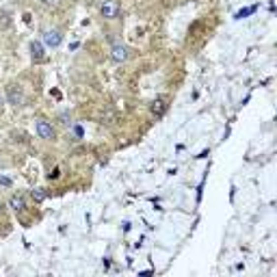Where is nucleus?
<instances>
[{
	"instance_id": "1",
	"label": "nucleus",
	"mask_w": 277,
	"mask_h": 277,
	"mask_svg": "<svg viewBox=\"0 0 277 277\" xmlns=\"http://www.w3.org/2000/svg\"><path fill=\"white\" fill-rule=\"evenodd\" d=\"M100 13H102V18H106V20H115L117 15H119V4H117V0H104V4H102Z\"/></svg>"
},
{
	"instance_id": "2",
	"label": "nucleus",
	"mask_w": 277,
	"mask_h": 277,
	"mask_svg": "<svg viewBox=\"0 0 277 277\" xmlns=\"http://www.w3.org/2000/svg\"><path fill=\"white\" fill-rule=\"evenodd\" d=\"M37 134H39L41 139H46V141H54V137H57L52 123H48L46 119H39V122H37Z\"/></svg>"
},
{
	"instance_id": "3",
	"label": "nucleus",
	"mask_w": 277,
	"mask_h": 277,
	"mask_svg": "<svg viewBox=\"0 0 277 277\" xmlns=\"http://www.w3.org/2000/svg\"><path fill=\"white\" fill-rule=\"evenodd\" d=\"M43 41H46L48 48H59L61 46V41H63V37H61V32H59L57 29H52V31L43 32Z\"/></svg>"
},
{
	"instance_id": "4",
	"label": "nucleus",
	"mask_w": 277,
	"mask_h": 277,
	"mask_svg": "<svg viewBox=\"0 0 277 277\" xmlns=\"http://www.w3.org/2000/svg\"><path fill=\"white\" fill-rule=\"evenodd\" d=\"M111 59L115 63H123L128 59V50H126V46H122V43H113V48H111Z\"/></svg>"
},
{
	"instance_id": "5",
	"label": "nucleus",
	"mask_w": 277,
	"mask_h": 277,
	"mask_svg": "<svg viewBox=\"0 0 277 277\" xmlns=\"http://www.w3.org/2000/svg\"><path fill=\"white\" fill-rule=\"evenodd\" d=\"M9 102H11V104H15V106L22 104V91L15 85L9 87Z\"/></svg>"
},
{
	"instance_id": "6",
	"label": "nucleus",
	"mask_w": 277,
	"mask_h": 277,
	"mask_svg": "<svg viewBox=\"0 0 277 277\" xmlns=\"http://www.w3.org/2000/svg\"><path fill=\"white\" fill-rule=\"evenodd\" d=\"M31 52H32V59H35V61H41V59H43V46L39 41H32L31 43Z\"/></svg>"
},
{
	"instance_id": "7",
	"label": "nucleus",
	"mask_w": 277,
	"mask_h": 277,
	"mask_svg": "<svg viewBox=\"0 0 277 277\" xmlns=\"http://www.w3.org/2000/svg\"><path fill=\"white\" fill-rule=\"evenodd\" d=\"M11 208L15 210V213H18V210H24V199L20 197V195H13V197H11Z\"/></svg>"
},
{
	"instance_id": "8",
	"label": "nucleus",
	"mask_w": 277,
	"mask_h": 277,
	"mask_svg": "<svg viewBox=\"0 0 277 277\" xmlns=\"http://www.w3.org/2000/svg\"><path fill=\"white\" fill-rule=\"evenodd\" d=\"M165 108H167V106H165V102H162V100H156L154 104H152V113H154V115H158V117H160L162 113H165Z\"/></svg>"
},
{
	"instance_id": "9",
	"label": "nucleus",
	"mask_w": 277,
	"mask_h": 277,
	"mask_svg": "<svg viewBox=\"0 0 277 277\" xmlns=\"http://www.w3.org/2000/svg\"><path fill=\"white\" fill-rule=\"evenodd\" d=\"M32 197H35L37 202H43V199H46V193H43L41 188H37V191H32Z\"/></svg>"
},
{
	"instance_id": "10",
	"label": "nucleus",
	"mask_w": 277,
	"mask_h": 277,
	"mask_svg": "<svg viewBox=\"0 0 277 277\" xmlns=\"http://www.w3.org/2000/svg\"><path fill=\"white\" fill-rule=\"evenodd\" d=\"M0 184H2V186H11V180L9 178H0Z\"/></svg>"
},
{
	"instance_id": "11",
	"label": "nucleus",
	"mask_w": 277,
	"mask_h": 277,
	"mask_svg": "<svg viewBox=\"0 0 277 277\" xmlns=\"http://www.w3.org/2000/svg\"><path fill=\"white\" fill-rule=\"evenodd\" d=\"M41 4H46V7H52L54 0H41Z\"/></svg>"
},
{
	"instance_id": "12",
	"label": "nucleus",
	"mask_w": 277,
	"mask_h": 277,
	"mask_svg": "<svg viewBox=\"0 0 277 277\" xmlns=\"http://www.w3.org/2000/svg\"><path fill=\"white\" fill-rule=\"evenodd\" d=\"M0 213H2V204H0Z\"/></svg>"
}]
</instances>
